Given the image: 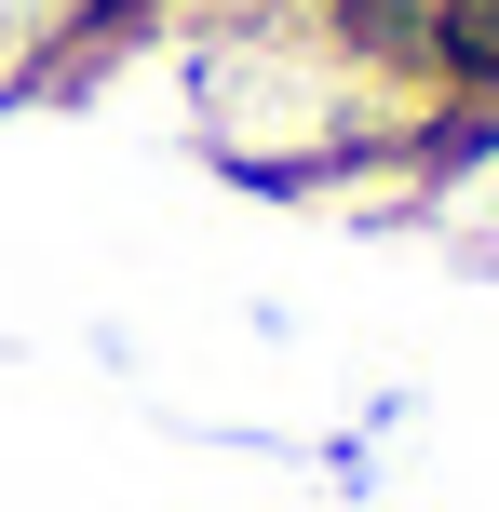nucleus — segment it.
Here are the masks:
<instances>
[{
    "mask_svg": "<svg viewBox=\"0 0 499 512\" xmlns=\"http://www.w3.org/2000/svg\"><path fill=\"white\" fill-rule=\"evenodd\" d=\"M108 14H122V0H0V95L41 81V68H68L81 41H108Z\"/></svg>",
    "mask_w": 499,
    "mask_h": 512,
    "instance_id": "1",
    "label": "nucleus"
}]
</instances>
